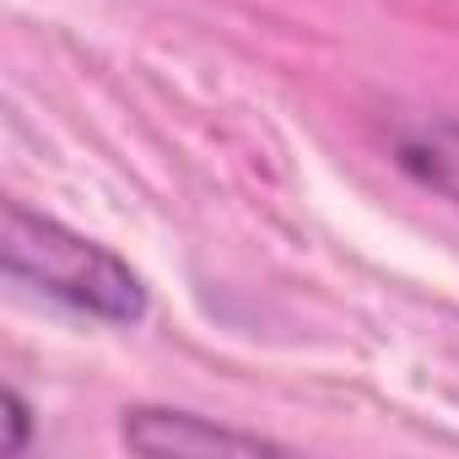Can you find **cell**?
<instances>
[{"label":"cell","mask_w":459,"mask_h":459,"mask_svg":"<svg viewBox=\"0 0 459 459\" xmlns=\"http://www.w3.org/2000/svg\"><path fill=\"white\" fill-rule=\"evenodd\" d=\"M0 260L17 287H33L39 298L103 319V325H135L146 314V287L141 276L108 255L103 244L71 233L55 216H39L28 205H6V233H0Z\"/></svg>","instance_id":"obj_1"},{"label":"cell","mask_w":459,"mask_h":459,"mask_svg":"<svg viewBox=\"0 0 459 459\" xmlns=\"http://www.w3.org/2000/svg\"><path fill=\"white\" fill-rule=\"evenodd\" d=\"M125 448L135 454H276L281 443L244 432V427H227L195 411H168V405H135L119 421Z\"/></svg>","instance_id":"obj_2"},{"label":"cell","mask_w":459,"mask_h":459,"mask_svg":"<svg viewBox=\"0 0 459 459\" xmlns=\"http://www.w3.org/2000/svg\"><path fill=\"white\" fill-rule=\"evenodd\" d=\"M394 168L411 184H421L427 195L459 205V119H421V125L400 130Z\"/></svg>","instance_id":"obj_3"},{"label":"cell","mask_w":459,"mask_h":459,"mask_svg":"<svg viewBox=\"0 0 459 459\" xmlns=\"http://www.w3.org/2000/svg\"><path fill=\"white\" fill-rule=\"evenodd\" d=\"M6 454H22L28 448V432H33V411H28V400L17 394V389H6Z\"/></svg>","instance_id":"obj_4"}]
</instances>
